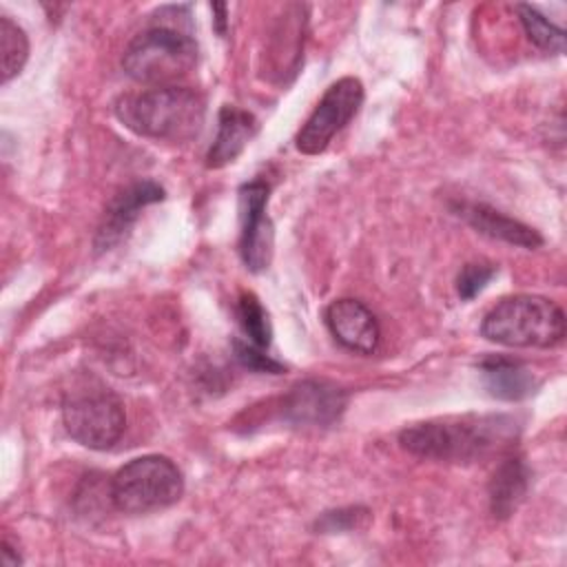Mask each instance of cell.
<instances>
[{
  "instance_id": "8",
  "label": "cell",
  "mask_w": 567,
  "mask_h": 567,
  "mask_svg": "<svg viewBox=\"0 0 567 567\" xmlns=\"http://www.w3.org/2000/svg\"><path fill=\"white\" fill-rule=\"evenodd\" d=\"M270 186L261 179L241 184L239 188V255L248 270L261 272L270 266L275 248V228L266 215Z\"/></svg>"
},
{
  "instance_id": "14",
  "label": "cell",
  "mask_w": 567,
  "mask_h": 567,
  "mask_svg": "<svg viewBox=\"0 0 567 567\" xmlns=\"http://www.w3.org/2000/svg\"><path fill=\"white\" fill-rule=\"evenodd\" d=\"M481 372L487 392L503 401H520L529 396L538 385V379L529 368L505 357L485 359L481 363Z\"/></svg>"
},
{
  "instance_id": "17",
  "label": "cell",
  "mask_w": 567,
  "mask_h": 567,
  "mask_svg": "<svg viewBox=\"0 0 567 567\" xmlns=\"http://www.w3.org/2000/svg\"><path fill=\"white\" fill-rule=\"evenodd\" d=\"M518 20L525 29V35L543 51L549 53H563L565 51V31L556 27L549 18H545L540 11H536L529 4H516Z\"/></svg>"
},
{
  "instance_id": "18",
  "label": "cell",
  "mask_w": 567,
  "mask_h": 567,
  "mask_svg": "<svg viewBox=\"0 0 567 567\" xmlns=\"http://www.w3.org/2000/svg\"><path fill=\"white\" fill-rule=\"evenodd\" d=\"M237 319L250 343L268 348L272 341V326L268 312L252 292H241L237 301Z\"/></svg>"
},
{
  "instance_id": "13",
  "label": "cell",
  "mask_w": 567,
  "mask_h": 567,
  "mask_svg": "<svg viewBox=\"0 0 567 567\" xmlns=\"http://www.w3.org/2000/svg\"><path fill=\"white\" fill-rule=\"evenodd\" d=\"M461 215L474 230H478L492 239H501V241L523 246V248H538L543 244V237L532 226H527L518 219H512L505 213H501L487 204H463Z\"/></svg>"
},
{
  "instance_id": "12",
  "label": "cell",
  "mask_w": 567,
  "mask_h": 567,
  "mask_svg": "<svg viewBox=\"0 0 567 567\" xmlns=\"http://www.w3.org/2000/svg\"><path fill=\"white\" fill-rule=\"evenodd\" d=\"M217 122V137L206 153L208 168H221L235 162L257 133V120L252 117V113L237 106H221Z\"/></svg>"
},
{
  "instance_id": "16",
  "label": "cell",
  "mask_w": 567,
  "mask_h": 567,
  "mask_svg": "<svg viewBox=\"0 0 567 567\" xmlns=\"http://www.w3.org/2000/svg\"><path fill=\"white\" fill-rule=\"evenodd\" d=\"M29 58V40L22 27H18L11 18H0V71L2 84L13 80L27 64Z\"/></svg>"
},
{
  "instance_id": "5",
  "label": "cell",
  "mask_w": 567,
  "mask_h": 567,
  "mask_svg": "<svg viewBox=\"0 0 567 567\" xmlns=\"http://www.w3.org/2000/svg\"><path fill=\"white\" fill-rule=\"evenodd\" d=\"M184 494L179 467L162 454H144L122 465L109 487L111 503L124 514H148L177 503Z\"/></svg>"
},
{
  "instance_id": "1",
  "label": "cell",
  "mask_w": 567,
  "mask_h": 567,
  "mask_svg": "<svg viewBox=\"0 0 567 567\" xmlns=\"http://www.w3.org/2000/svg\"><path fill=\"white\" fill-rule=\"evenodd\" d=\"M516 439V421L505 414L447 416L414 423L399 434V443L414 456L472 463L496 454Z\"/></svg>"
},
{
  "instance_id": "20",
  "label": "cell",
  "mask_w": 567,
  "mask_h": 567,
  "mask_svg": "<svg viewBox=\"0 0 567 567\" xmlns=\"http://www.w3.org/2000/svg\"><path fill=\"white\" fill-rule=\"evenodd\" d=\"M233 348H235V359L244 365V368H248V370H252V372H268V374H281L286 368H284V363H279V361H275L270 354H266L264 352V348H259V346H255V343H246V341H235L233 343Z\"/></svg>"
},
{
  "instance_id": "2",
  "label": "cell",
  "mask_w": 567,
  "mask_h": 567,
  "mask_svg": "<svg viewBox=\"0 0 567 567\" xmlns=\"http://www.w3.org/2000/svg\"><path fill=\"white\" fill-rule=\"evenodd\" d=\"M115 115L126 128L142 137L186 142L202 128L204 102L186 86H155L120 97Z\"/></svg>"
},
{
  "instance_id": "10",
  "label": "cell",
  "mask_w": 567,
  "mask_h": 567,
  "mask_svg": "<svg viewBox=\"0 0 567 567\" xmlns=\"http://www.w3.org/2000/svg\"><path fill=\"white\" fill-rule=\"evenodd\" d=\"M164 199V188L151 179L135 182L126 190L113 197V202L106 206L102 224L95 235V250H111L115 244H120L131 226L135 224L140 210L148 204L162 202Z\"/></svg>"
},
{
  "instance_id": "4",
  "label": "cell",
  "mask_w": 567,
  "mask_h": 567,
  "mask_svg": "<svg viewBox=\"0 0 567 567\" xmlns=\"http://www.w3.org/2000/svg\"><path fill=\"white\" fill-rule=\"evenodd\" d=\"M197 64L195 38L177 24L159 22L131 40L122 55L128 78L140 84L175 86Z\"/></svg>"
},
{
  "instance_id": "22",
  "label": "cell",
  "mask_w": 567,
  "mask_h": 567,
  "mask_svg": "<svg viewBox=\"0 0 567 567\" xmlns=\"http://www.w3.org/2000/svg\"><path fill=\"white\" fill-rule=\"evenodd\" d=\"M20 563H22L20 554L11 547L9 538L4 536V538H2V549H0V565H4V567H16V565H20Z\"/></svg>"
},
{
  "instance_id": "23",
  "label": "cell",
  "mask_w": 567,
  "mask_h": 567,
  "mask_svg": "<svg viewBox=\"0 0 567 567\" xmlns=\"http://www.w3.org/2000/svg\"><path fill=\"white\" fill-rule=\"evenodd\" d=\"M213 9V13H215V31L219 33V35H226V11H228V7L226 4H213L210 7Z\"/></svg>"
},
{
  "instance_id": "9",
  "label": "cell",
  "mask_w": 567,
  "mask_h": 567,
  "mask_svg": "<svg viewBox=\"0 0 567 567\" xmlns=\"http://www.w3.org/2000/svg\"><path fill=\"white\" fill-rule=\"evenodd\" d=\"M346 403L348 394L339 385L308 379L290 388L281 414L297 425H332L343 414Z\"/></svg>"
},
{
  "instance_id": "15",
  "label": "cell",
  "mask_w": 567,
  "mask_h": 567,
  "mask_svg": "<svg viewBox=\"0 0 567 567\" xmlns=\"http://www.w3.org/2000/svg\"><path fill=\"white\" fill-rule=\"evenodd\" d=\"M529 487V472L523 458H505L489 481V507L496 518H507L520 505Z\"/></svg>"
},
{
  "instance_id": "3",
  "label": "cell",
  "mask_w": 567,
  "mask_h": 567,
  "mask_svg": "<svg viewBox=\"0 0 567 567\" xmlns=\"http://www.w3.org/2000/svg\"><path fill=\"white\" fill-rule=\"evenodd\" d=\"M481 334L507 348H554L565 337V312L547 297L512 295L485 315Z\"/></svg>"
},
{
  "instance_id": "7",
  "label": "cell",
  "mask_w": 567,
  "mask_h": 567,
  "mask_svg": "<svg viewBox=\"0 0 567 567\" xmlns=\"http://www.w3.org/2000/svg\"><path fill=\"white\" fill-rule=\"evenodd\" d=\"M363 104V84L357 78H341L328 86L312 115L297 133V148L306 155H319L332 137L357 115Z\"/></svg>"
},
{
  "instance_id": "21",
  "label": "cell",
  "mask_w": 567,
  "mask_h": 567,
  "mask_svg": "<svg viewBox=\"0 0 567 567\" xmlns=\"http://www.w3.org/2000/svg\"><path fill=\"white\" fill-rule=\"evenodd\" d=\"M368 512L361 507H348V509H337V512H326L321 520H317V527L323 532H343L350 527H357L359 518H363Z\"/></svg>"
},
{
  "instance_id": "19",
  "label": "cell",
  "mask_w": 567,
  "mask_h": 567,
  "mask_svg": "<svg viewBox=\"0 0 567 567\" xmlns=\"http://www.w3.org/2000/svg\"><path fill=\"white\" fill-rule=\"evenodd\" d=\"M496 275V266L494 264H465L463 270L456 277V292L461 299L470 301L474 299L478 292H483V288L492 281V277Z\"/></svg>"
},
{
  "instance_id": "11",
  "label": "cell",
  "mask_w": 567,
  "mask_h": 567,
  "mask_svg": "<svg viewBox=\"0 0 567 567\" xmlns=\"http://www.w3.org/2000/svg\"><path fill=\"white\" fill-rule=\"evenodd\" d=\"M326 323L332 337L352 352L372 354L381 332L372 310L357 299H337L326 308Z\"/></svg>"
},
{
  "instance_id": "6",
  "label": "cell",
  "mask_w": 567,
  "mask_h": 567,
  "mask_svg": "<svg viewBox=\"0 0 567 567\" xmlns=\"http://www.w3.org/2000/svg\"><path fill=\"white\" fill-rule=\"evenodd\" d=\"M62 423L73 441L89 450H109L126 427L122 401L109 390L73 392L62 403Z\"/></svg>"
}]
</instances>
